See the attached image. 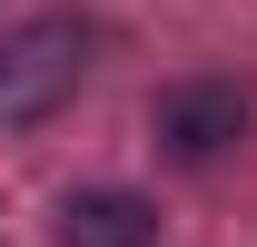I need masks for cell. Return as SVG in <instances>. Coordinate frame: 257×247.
I'll use <instances>...</instances> for the list:
<instances>
[{
	"mask_svg": "<svg viewBox=\"0 0 257 247\" xmlns=\"http://www.w3.org/2000/svg\"><path fill=\"white\" fill-rule=\"evenodd\" d=\"M79 69H89V40L79 20H30V30L0 50V119H50L69 89H79Z\"/></svg>",
	"mask_w": 257,
	"mask_h": 247,
	"instance_id": "1",
	"label": "cell"
},
{
	"mask_svg": "<svg viewBox=\"0 0 257 247\" xmlns=\"http://www.w3.org/2000/svg\"><path fill=\"white\" fill-rule=\"evenodd\" d=\"M60 247H159V208L128 188H79L60 198Z\"/></svg>",
	"mask_w": 257,
	"mask_h": 247,
	"instance_id": "3",
	"label": "cell"
},
{
	"mask_svg": "<svg viewBox=\"0 0 257 247\" xmlns=\"http://www.w3.org/2000/svg\"><path fill=\"white\" fill-rule=\"evenodd\" d=\"M149 129H159V149L178 158V168H218V158L247 139V89H237V79H178V89H159Z\"/></svg>",
	"mask_w": 257,
	"mask_h": 247,
	"instance_id": "2",
	"label": "cell"
}]
</instances>
